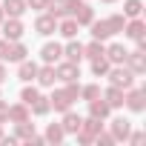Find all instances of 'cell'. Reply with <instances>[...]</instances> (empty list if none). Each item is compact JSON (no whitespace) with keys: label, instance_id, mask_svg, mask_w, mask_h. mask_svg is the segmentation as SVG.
<instances>
[{"label":"cell","instance_id":"obj_1","mask_svg":"<svg viewBox=\"0 0 146 146\" xmlns=\"http://www.w3.org/2000/svg\"><path fill=\"white\" fill-rule=\"evenodd\" d=\"M106 78H109V83H112V86H117V89H123V92H126V89H132V86H135V78H137V75H135V72H132L126 63H117V66H112V69L106 72Z\"/></svg>","mask_w":146,"mask_h":146},{"label":"cell","instance_id":"obj_2","mask_svg":"<svg viewBox=\"0 0 146 146\" xmlns=\"http://www.w3.org/2000/svg\"><path fill=\"white\" fill-rule=\"evenodd\" d=\"M123 106H129L135 115H140L143 109H146V89H126L123 92Z\"/></svg>","mask_w":146,"mask_h":146},{"label":"cell","instance_id":"obj_3","mask_svg":"<svg viewBox=\"0 0 146 146\" xmlns=\"http://www.w3.org/2000/svg\"><path fill=\"white\" fill-rule=\"evenodd\" d=\"M54 75H57V80H63V83L78 80V78H80V66L72 63V60H57V63H54Z\"/></svg>","mask_w":146,"mask_h":146},{"label":"cell","instance_id":"obj_4","mask_svg":"<svg viewBox=\"0 0 146 146\" xmlns=\"http://www.w3.org/2000/svg\"><path fill=\"white\" fill-rule=\"evenodd\" d=\"M0 26H3V37L9 40V43H15V40H20L23 37V23H20V17H9V20H3V23H0Z\"/></svg>","mask_w":146,"mask_h":146},{"label":"cell","instance_id":"obj_5","mask_svg":"<svg viewBox=\"0 0 146 146\" xmlns=\"http://www.w3.org/2000/svg\"><path fill=\"white\" fill-rule=\"evenodd\" d=\"M35 32H37V35H43V37L54 35V32H57V17H52L49 12L37 15V20H35Z\"/></svg>","mask_w":146,"mask_h":146},{"label":"cell","instance_id":"obj_6","mask_svg":"<svg viewBox=\"0 0 146 146\" xmlns=\"http://www.w3.org/2000/svg\"><path fill=\"white\" fill-rule=\"evenodd\" d=\"M123 35H126L129 40H135V43H137V40H143V37H146V23H143L140 17H129V20H126V26H123Z\"/></svg>","mask_w":146,"mask_h":146},{"label":"cell","instance_id":"obj_7","mask_svg":"<svg viewBox=\"0 0 146 146\" xmlns=\"http://www.w3.org/2000/svg\"><path fill=\"white\" fill-rule=\"evenodd\" d=\"M35 80H37L40 86L52 89V86H54V80H57V75H54V63H43V66H37V75H35Z\"/></svg>","mask_w":146,"mask_h":146},{"label":"cell","instance_id":"obj_8","mask_svg":"<svg viewBox=\"0 0 146 146\" xmlns=\"http://www.w3.org/2000/svg\"><path fill=\"white\" fill-rule=\"evenodd\" d=\"M123 63H126V66L135 72V75H143V72H146V54H143V49H135V52H129Z\"/></svg>","mask_w":146,"mask_h":146},{"label":"cell","instance_id":"obj_9","mask_svg":"<svg viewBox=\"0 0 146 146\" xmlns=\"http://www.w3.org/2000/svg\"><path fill=\"white\" fill-rule=\"evenodd\" d=\"M49 106L54 109V112H66V109H72V100H69V95H66V89H54L52 95H49Z\"/></svg>","mask_w":146,"mask_h":146},{"label":"cell","instance_id":"obj_10","mask_svg":"<svg viewBox=\"0 0 146 146\" xmlns=\"http://www.w3.org/2000/svg\"><path fill=\"white\" fill-rule=\"evenodd\" d=\"M80 123H83V117H80L78 112H72V109H66V112H63L60 126H63V132H66V135H75V132L80 129Z\"/></svg>","mask_w":146,"mask_h":146},{"label":"cell","instance_id":"obj_11","mask_svg":"<svg viewBox=\"0 0 146 146\" xmlns=\"http://www.w3.org/2000/svg\"><path fill=\"white\" fill-rule=\"evenodd\" d=\"M78 29H80V26H78V20L72 17V15H66V17H60V20H57V32H60L66 40L78 37Z\"/></svg>","mask_w":146,"mask_h":146},{"label":"cell","instance_id":"obj_12","mask_svg":"<svg viewBox=\"0 0 146 146\" xmlns=\"http://www.w3.org/2000/svg\"><path fill=\"white\" fill-rule=\"evenodd\" d=\"M106 60L112 63V66H117V63H123L126 60V54H129V49L123 46V43H112V46H106Z\"/></svg>","mask_w":146,"mask_h":146},{"label":"cell","instance_id":"obj_13","mask_svg":"<svg viewBox=\"0 0 146 146\" xmlns=\"http://www.w3.org/2000/svg\"><path fill=\"white\" fill-rule=\"evenodd\" d=\"M72 17L78 20V26H89V23L95 20V9H92V6L86 3V0H83V3H80L75 12H72Z\"/></svg>","mask_w":146,"mask_h":146},{"label":"cell","instance_id":"obj_14","mask_svg":"<svg viewBox=\"0 0 146 146\" xmlns=\"http://www.w3.org/2000/svg\"><path fill=\"white\" fill-rule=\"evenodd\" d=\"M89 115H92V117H100V120H106V117L112 115V106H109L103 98H95V100H89Z\"/></svg>","mask_w":146,"mask_h":146},{"label":"cell","instance_id":"obj_15","mask_svg":"<svg viewBox=\"0 0 146 146\" xmlns=\"http://www.w3.org/2000/svg\"><path fill=\"white\" fill-rule=\"evenodd\" d=\"M63 57L72 60V63H80V60H83V43H78L75 37H72V40L63 46Z\"/></svg>","mask_w":146,"mask_h":146},{"label":"cell","instance_id":"obj_16","mask_svg":"<svg viewBox=\"0 0 146 146\" xmlns=\"http://www.w3.org/2000/svg\"><path fill=\"white\" fill-rule=\"evenodd\" d=\"M40 57H43V63H57L63 57V46L60 43H46L40 49Z\"/></svg>","mask_w":146,"mask_h":146},{"label":"cell","instance_id":"obj_17","mask_svg":"<svg viewBox=\"0 0 146 146\" xmlns=\"http://www.w3.org/2000/svg\"><path fill=\"white\" fill-rule=\"evenodd\" d=\"M100 98H103L112 109H120V106H123V89H117V86H112V83H109L106 92H100Z\"/></svg>","mask_w":146,"mask_h":146},{"label":"cell","instance_id":"obj_18","mask_svg":"<svg viewBox=\"0 0 146 146\" xmlns=\"http://www.w3.org/2000/svg\"><path fill=\"white\" fill-rule=\"evenodd\" d=\"M32 117V109L20 100V103H15V106H9V120L12 123H23V120H29Z\"/></svg>","mask_w":146,"mask_h":146},{"label":"cell","instance_id":"obj_19","mask_svg":"<svg viewBox=\"0 0 146 146\" xmlns=\"http://www.w3.org/2000/svg\"><path fill=\"white\" fill-rule=\"evenodd\" d=\"M129 132H132V123H129L126 117H115V120H112V135H115V140H126Z\"/></svg>","mask_w":146,"mask_h":146},{"label":"cell","instance_id":"obj_20","mask_svg":"<svg viewBox=\"0 0 146 146\" xmlns=\"http://www.w3.org/2000/svg\"><path fill=\"white\" fill-rule=\"evenodd\" d=\"M35 75H37V63H35V60H20L17 78H20L23 83H32V80H35Z\"/></svg>","mask_w":146,"mask_h":146},{"label":"cell","instance_id":"obj_21","mask_svg":"<svg viewBox=\"0 0 146 146\" xmlns=\"http://www.w3.org/2000/svg\"><path fill=\"white\" fill-rule=\"evenodd\" d=\"M89 26H92V37H95V40H109V37H112V29H109L106 20H92Z\"/></svg>","mask_w":146,"mask_h":146},{"label":"cell","instance_id":"obj_22","mask_svg":"<svg viewBox=\"0 0 146 146\" xmlns=\"http://www.w3.org/2000/svg\"><path fill=\"white\" fill-rule=\"evenodd\" d=\"M3 12L9 17H20L26 12V0H3Z\"/></svg>","mask_w":146,"mask_h":146},{"label":"cell","instance_id":"obj_23","mask_svg":"<svg viewBox=\"0 0 146 146\" xmlns=\"http://www.w3.org/2000/svg\"><path fill=\"white\" fill-rule=\"evenodd\" d=\"M32 115H37V117H43V115H49L52 112V106H49V98H43V95H37L35 100H32Z\"/></svg>","mask_w":146,"mask_h":146},{"label":"cell","instance_id":"obj_24","mask_svg":"<svg viewBox=\"0 0 146 146\" xmlns=\"http://www.w3.org/2000/svg\"><path fill=\"white\" fill-rule=\"evenodd\" d=\"M100 129H103V120H100V117H92V115L83 117V123H80V132H86V135H92V137H95Z\"/></svg>","mask_w":146,"mask_h":146},{"label":"cell","instance_id":"obj_25","mask_svg":"<svg viewBox=\"0 0 146 146\" xmlns=\"http://www.w3.org/2000/svg\"><path fill=\"white\" fill-rule=\"evenodd\" d=\"M112 69V63L106 60V54H100V57H95L92 60V75L95 78H106V72Z\"/></svg>","mask_w":146,"mask_h":146},{"label":"cell","instance_id":"obj_26","mask_svg":"<svg viewBox=\"0 0 146 146\" xmlns=\"http://www.w3.org/2000/svg\"><path fill=\"white\" fill-rule=\"evenodd\" d=\"M66 137V132H63V126L60 123H49V129H46V135H43V140H49V143H60Z\"/></svg>","mask_w":146,"mask_h":146},{"label":"cell","instance_id":"obj_27","mask_svg":"<svg viewBox=\"0 0 146 146\" xmlns=\"http://www.w3.org/2000/svg\"><path fill=\"white\" fill-rule=\"evenodd\" d=\"M46 12L52 15V17H66L69 15V9H66V0H49V6H46Z\"/></svg>","mask_w":146,"mask_h":146},{"label":"cell","instance_id":"obj_28","mask_svg":"<svg viewBox=\"0 0 146 146\" xmlns=\"http://www.w3.org/2000/svg\"><path fill=\"white\" fill-rule=\"evenodd\" d=\"M106 52V46H103V40H92L89 46H83V57H89V60H95V57H100Z\"/></svg>","mask_w":146,"mask_h":146},{"label":"cell","instance_id":"obj_29","mask_svg":"<svg viewBox=\"0 0 146 146\" xmlns=\"http://www.w3.org/2000/svg\"><path fill=\"white\" fill-rule=\"evenodd\" d=\"M26 54H29V49L20 43V40H15L12 46H9V60H15V63H20V60H26Z\"/></svg>","mask_w":146,"mask_h":146},{"label":"cell","instance_id":"obj_30","mask_svg":"<svg viewBox=\"0 0 146 146\" xmlns=\"http://www.w3.org/2000/svg\"><path fill=\"white\" fill-rule=\"evenodd\" d=\"M140 12H143V3L140 0H126L123 3V17L129 20V17H140Z\"/></svg>","mask_w":146,"mask_h":146},{"label":"cell","instance_id":"obj_31","mask_svg":"<svg viewBox=\"0 0 146 146\" xmlns=\"http://www.w3.org/2000/svg\"><path fill=\"white\" fill-rule=\"evenodd\" d=\"M17 126V140H32V135H35V123H29V120H23V123H15Z\"/></svg>","mask_w":146,"mask_h":146},{"label":"cell","instance_id":"obj_32","mask_svg":"<svg viewBox=\"0 0 146 146\" xmlns=\"http://www.w3.org/2000/svg\"><path fill=\"white\" fill-rule=\"evenodd\" d=\"M95 98H100V86L98 83H89V86H80V100H95Z\"/></svg>","mask_w":146,"mask_h":146},{"label":"cell","instance_id":"obj_33","mask_svg":"<svg viewBox=\"0 0 146 146\" xmlns=\"http://www.w3.org/2000/svg\"><path fill=\"white\" fill-rule=\"evenodd\" d=\"M106 23H109L112 35H117V32H123V26H126V17H123V15H112V17H106Z\"/></svg>","mask_w":146,"mask_h":146},{"label":"cell","instance_id":"obj_34","mask_svg":"<svg viewBox=\"0 0 146 146\" xmlns=\"http://www.w3.org/2000/svg\"><path fill=\"white\" fill-rule=\"evenodd\" d=\"M63 89H66V95H69V100H72V103L80 100V83H78V80H69Z\"/></svg>","mask_w":146,"mask_h":146},{"label":"cell","instance_id":"obj_35","mask_svg":"<svg viewBox=\"0 0 146 146\" xmlns=\"http://www.w3.org/2000/svg\"><path fill=\"white\" fill-rule=\"evenodd\" d=\"M40 92H37V86H23V92H20V100L26 103V106H32V100L37 98Z\"/></svg>","mask_w":146,"mask_h":146},{"label":"cell","instance_id":"obj_36","mask_svg":"<svg viewBox=\"0 0 146 146\" xmlns=\"http://www.w3.org/2000/svg\"><path fill=\"white\" fill-rule=\"evenodd\" d=\"M95 143H98V146H112V143H117V140H115L112 132H103V129H100V132L95 135Z\"/></svg>","mask_w":146,"mask_h":146},{"label":"cell","instance_id":"obj_37","mask_svg":"<svg viewBox=\"0 0 146 146\" xmlns=\"http://www.w3.org/2000/svg\"><path fill=\"white\" fill-rule=\"evenodd\" d=\"M49 0H26V9H35V12H46Z\"/></svg>","mask_w":146,"mask_h":146},{"label":"cell","instance_id":"obj_38","mask_svg":"<svg viewBox=\"0 0 146 146\" xmlns=\"http://www.w3.org/2000/svg\"><path fill=\"white\" fill-rule=\"evenodd\" d=\"M75 137H78V143H83V146H89V143H95V137H92V135H86V132H80V129L75 132Z\"/></svg>","mask_w":146,"mask_h":146},{"label":"cell","instance_id":"obj_39","mask_svg":"<svg viewBox=\"0 0 146 146\" xmlns=\"http://www.w3.org/2000/svg\"><path fill=\"white\" fill-rule=\"evenodd\" d=\"M6 120H9V103L0 98V123H6Z\"/></svg>","mask_w":146,"mask_h":146},{"label":"cell","instance_id":"obj_40","mask_svg":"<svg viewBox=\"0 0 146 146\" xmlns=\"http://www.w3.org/2000/svg\"><path fill=\"white\" fill-rule=\"evenodd\" d=\"M9 46H12V43H9L6 37L0 40V60H9Z\"/></svg>","mask_w":146,"mask_h":146},{"label":"cell","instance_id":"obj_41","mask_svg":"<svg viewBox=\"0 0 146 146\" xmlns=\"http://www.w3.org/2000/svg\"><path fill=\"white\" fill-rule=\"evenodd\" d=\"M126 140L137 146V143H143V132H129V137H126Z\"/></svg>","mask_w":146,"mask_h":146},{"label":"cell","instance_id":"obj_42","mask_svg":"<svg viewBox=\"0 0 146 146\" xmlns=\"http://www.w3.org/2000/svg\"><path fill=\"white\" fill-rule=\"evenodd\" d=\"M0 143H3V146H15V143H17V135H9V137L3 135V137H0Z\"/></svg>","mask_w":146,"mask_h":146},{"label":"cell","instance_id":"obj_43","mask_svg":"<svg viewBox=\"0 0 146 146\" xmlns=\"http://www.w3.org/2000/svg\"><path fill=\"white\" fill-rule=\"evenodd\" d=\"M80 3H83V0H66V9H69V15H72V12H75V9H78Z\"/></svg>","mask_w":146,"mask_h":146},{"label":"cell","instance_id":"obj_44","mask_svg":"<svg viewBox=\"0 0 146 146\" xmlns=\"http://www.w3.org/2000/svg\"><path fill=\"white\" fill-rule=\"evenodd\" d=\"M6 78H9V72H6V66H3V60H0V83H6Z\"/></svg>","mask_w":146,"mask_h":146},{"label":"cell","instance_id":"obj_45","mask_svg":"<svg viewBox=\"0 0 146 146\" xmlns=\"http://www.w3.org/2000/svg\"><path fill=\"white\" fill-rule=\"evenodd\" d=\"M6 20V12H3V6H0V23H3Z\"/></svg>","mask_w":146,"mask_h":146},{"label":"cell","instance_id":"obj_46","mask_svg":"<svg viewBox=\"0 0 146 146\" xmlns=\"http://www.w3.org/2000/svg\"><path fill=\"white\" fill-rule=\"evenodd\" d=\"M0 137H3V123H0Z\"/></svg>","mask_w":146,"mask_h":146},{"label":"cell","instance_id":"obj_47","mask_svg":"<svg viewBox=\"0 0 146 146\" xmlns=\"http://www.w3.org/2000/svg\"><path fill=\"white\" fill-rule=\"evenodd\" d=\"M103 3H117V0H103Z\"/></svg>","mask_w":146,"mask_h":146}]
</instances>
